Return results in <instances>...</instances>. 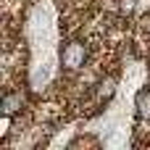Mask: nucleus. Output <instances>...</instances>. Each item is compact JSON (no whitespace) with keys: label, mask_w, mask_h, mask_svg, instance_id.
Returning a JSON list of instances; mask_svg holds the SVG:
<instances>
[{"label":"nucleus","mask_w":150,"mask_h":150,"mask_svg":"<svg viewBox=\"0 0 150 150\" xmlns=\"http://www.w3.org/2000/svg\"><path fill=\"white\" fill-rule=\"evenodd\" d=\"M24 103H26V95H24L21 90H11V92H5V95H3L0 108H3V113H5V116H13V113H18V111L24 108Z\"/></svg>","instance_id":"f03ea898"},{"label":"nucleus","mask_w":150,"mask_h":150,"mask_svg":"<svg viewBox=\"0 0 150 150\" xmlns=\"http://www.w3.org/2000/svg\"><path fill=\"white\" fill-rule=\"evenodd\" d=\"M134 3H137V0H119V11H121V13H132V11H134Z\"/></svg>","instance_id":"423d86ee"},{"label":"nucleus","mask_w":150,"mask_h":150,"mask_svg":"<svg viewBox=\"0 0 150 150\" xmlns=\"http://www.w3.org/2000/svg\"><path fill=\"white\" fill-rule=\"evenodd\" d=\"M134 108H137V113L142 116V119H148L150 121V90H140L137 92V98H134Z\"/></svg>","instance_id":"20e7f679"},{"label":"nucleus","mask_w":150,"mask_h":150,"mask_svg":"<svg viewBox=\"0 0 150 150\" xmlns=\"http://www.w3.org/2000/svg\"><path fill=\"white\" fill-rule=\"evenodd\" d=\"M127 134H129V129H127V124H119V127H113L108 134H105V145L108 148H124L127 145Z\"/></svg>","instance_id":"7ed1b4c3"},{"label":"nucleus","mask_w":150,"mask_h":150,"mask_svg":"<svg viewBox=\"0 0 150 150\" xmlns=\"http://www.w3.org/2000/svg\"><path fill=\"white\" fill-rule=\"evenodd\" d=\"M87 58H90V47L82 40H69L58 50V63H61L63 71H79V69H84Z\"/></svg>","instance_id":"f257e3e1"},{"label":"nucleus","mask_w":150,"mask_h":150,"mask_svg":"<svg viewBox=\"0 0 150 150\" xmlns=\"http://www.w3.org/2000/svg\"><path fill=\"white\" fill-rule=\"evenodd\" d=\"M98 100H108V98H113V92H116V79H111V76H105L100 84H98Z\"/></svg>","instance_id":"39448f33"}]
</instances>
